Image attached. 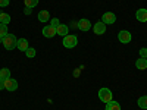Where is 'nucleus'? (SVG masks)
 I'll list each match as a JSON object with an SVG mask.
<instances>
[{"mask_svg":"<svg viewBox=\"0 0 147 110\" xmlns=\"http://www.w3.org/2000/svg\"><path fill=\"white\" fill-rule=\"evenodd\" d=\"M16 43H18V38L13 35V34H7L3 37V47L6 48V50H13V48L16 47Z\"/></svg>","mask_w":147,"mask_h":110,"instance_id":"1","label":"nucleus"},{"mask_svg":"<svg viewBox=\"0 0 147 110\" xmlns=\"http://www.w3.org/2000/svg\"><path fill=\"white\" fill-rule=\"evenodd\" d=\"M62 44L66 47V48H74L77 44H78V38H77V35H74V34H68L66 37H63V41Z\"/></svg>","mask_w":147,"mask_h":110,"instance_id":"2","label":"nucleus"},{"mask_svg":"<svg viewBox=\"0 0 147 110\" xmlns=\"http://www.w3.org/2000/svg\"><path fill=\"white\" fill-rule=\"evenodd\" d=\"M99 99L103 101V103H109L110 100H113V94L109 88H100L99 90Z\"/></svg>","mask_w":147,"mask_h":110,"instance_id":"3","label":"nucleus"},{"mask_svg":"<svg viewBox=\"0 0 147 110\" xmlns=\"http://www.w3.org/2000/svg\"><path fill=\"white\" fill-rule=\"evenodd\" d=\"M102 22L106 23V25H112V23L116 22V15L113 13V12H106V13H103V16H102Z\"/></svg>","mask_w":147,"mask_h":110,"instance_id":"4","label":"nucleus"},{"mask_svg":"<svg viewBox=\"0 0 147 110\" xmlns=\"http://www.w3.org/2000/svg\"><path fill=\"white\" fill-rule=\"evenodd\" d=\"M118 40L121 41V43H124V44H128L131 40H132V35H131V32L129 31H119L118 32Z\"/></svg>","mask_w":147,"mask_h":110,"instance_id":"5","label":"nucleus"},{"mask_svg":"<svg viewBox=\"0 0 147 110\" xmlns=\"http://www.w3.org/2000/svg\"><path fill=\"white\" fill-rule=\"evenodd\" d=\"M91 22L88 21V19H85V18H82V19H80L78 21V30H81L82 32H87L88 30H91Z\"/></svg>","mask_w":147,"mask_h":110,"instance_id":"6","label":"nucleus"},{"mask_svg":"<svg viewBox=\"0 0 147 110\" xmlns=\"http://www.w3.org/2000/svg\"><path fill=\"white\" fill-rule=\"evenodd\" d=\"M5 90H7V91H16V90H18V82H16V79H12V78L5 79Z\"/></svg>","mask_w":147,"mask_h":110,"instance_id":"7","label":"nucleus"},{"mask_svg":"<svg viewBox=\"0 0 147 110\" xmlns=\"http://www.w3.org/2000/svg\"><path fill=\"white\" fill-rule=\"evenodd\" d=\"M93 31H94V34H97V35H102V34H105V32H106V23H103L102 21H99L97 23H94Z\"/></svg>","mask_w":147,"mask_h":110,"instance_id":"8","label":"nucleus"},{"mask_svg":"<svg viewBox=\"0 0 147 110\" xmlns=\"http://www.w3.org/2000/svg\"><path fill=\"white\" fill-rule=\"evenodd\" d=\"M43 35L46 37V38H53L55 35H57L56 34V28H53V27H44L43 28Z\"/></svg>","mask_w":147,"mask_h":110,"instance_id":"9","label":"nucleus"},{"mask_svg":"<svg viewBox=\"0 0 147 110\" xmlns=\"http://www.w3.org/2000/svg\"><path fill=\"white\" fill-rule=\"evenodd\" d=\"M28 40L27 38H18V43H16V48L21 52H27L28 50Z\"/></svg>","mask_w":147,"mask_h":110,"instance_id":"10","label":"nucleus"},{"mask_svg":"<svg viewBox=\"0 0 147 110\" xmlns=\"http://www.w3.org/2000/svg\"><path fill=\"white\" fill-rule=\"evenodd\" d=\"M136 18L140 22H147V9H138L136 13Z\"/></svg>","mask_w":147,"mask_h":110,"instance_id":"11","label":"nucleus"},{"mask_svg":"<svg viewBox=\"0 0 147 110\" xmlns=\"http://www.w3.org/2000/svg\"><path fill=\"white\" fill-rule=\"evenodd\" d=\"M69 32V27L68 25H63V23H60V25L56 28V34L60 35V37H66Z\"/></svg>","mask_w":147,"mask_h":110,"instance_id":"12","label":"nucleus"},{"mask_svg":"<svg viewBox=\"0 0 147 110\" xmlns=\"http://www.w3.org/2000/svg\"><path fill=\"white\" fill-rule=\"evenodd\" d=\"M105 110H121V104L115 100H110L109 103H106V109Z\"/></svg>","mask_w":147,"mask_h":110,"instance_id":"13","label":"nucleus"},{"mask_svg":"<svg viewBox=\"0 0 147 110\" xmlns=\"http://www.w3.org/2000/svg\"><path fill=\"white\" fill-rule=\"evenodd\" d=\"M38 21H40V22L50 21V13H49L47 10H40V12H38Z\"/></svg>","mask_w":147,"mask_h":110,"instance_id":"14","label":"nucleus"},{"mask_svg":"<svg viewBox=\"0 0 147 110\" xmlns=\"http://www.w3.org/2000/svg\"><path fill=\"white\" fill-rule=\"evenodd\" d=\"M136 68H137V69H140V70L147 69V60H146V59H143V57L137 59V62H136Z\"/></svg>","mask_w":147,"mask_h":110,"instance_id":"15","label":"nucleus"},{"mask_svg":"<svg viewBox=\"0 0 147 110\" xmlns=\"http://www.w3.org/2000/svg\"><path fill=\"white\" fill-rule=\"evenodd\" d=\"M137 104H138V107H140V109H143V110H147V95H143V97H140V99H138V101H137Z\"/></svg>","mask_w":147,"mask_h":110,"instance_id":"16","label":"nucleus"},{"mask_svg":"<svg viewBox=\"0 0 147 110\" xmlns=\"http://www.w3.org/2000/svg\"><path fill=\"white\" fill-rule=\"evenodd\" d=\"M7 78H10V69H7V68H2L0 69V79H7Z\"/></svg>","mask_w":147,"mask_h":110,"instance_id":"17","label":"nucleus"},{"mask_svg":"<svg viewBox=\"0 0 147 110\" xmlns=\"http://www.w3.org/2000/svg\"><path fill=\"white\" fill-rule=\"evenodd\" d=\"M9 22H10V15L9 13H0V23L7 25Z\"/></svg>","mask_w":147,"mask_h":110,"instance_id":"18","label":"nucleus"},{"mask_svg":"<svg viewBox=\"0 0 147 110\" xmlns=\"http://www.w3.org/2000/svg\"><path fill=\"white\" fill-rule=\"evenodd\" d=\"M24 3H25V7H35L38 5V0H24Z\"/></svg>","mask_w":147,"mask_h":110,"instance_id":"19","label":"nucleus"},{"mask_svg":"<svg viewBox=\"0 0 147 110\" xmlns=\"http://www.w3.org/2000/svg\"><path fill=\"white\" fill-rule=\"evenodd\" d=\"M9 31H7V25H5V23H0V37H5L7 35Z\"/></svg>","mask_w":147,"mask_h":110,"instance_id":"20","label":"nucleus"},{"mask_svg":"<svg viewBox=\"0 0 147 110\" xmlns=\"http://www.w3.org/2000/svg\"><path fill=\"white\" fill-rule=\"evenodd\" d=\"M25 54H27V57L32 59V57L35 56V48H32V47H28V50L25 52Z\"/></svg>","mask_w":147,"mask_h":110,"instance_id":"21","label":"nucleus"},{"mask_svg":"<svg viewBox=\"0 0 147 110\" xmlns=\"http://www.w3.org/2000/svg\"><path fill=\"white\" fill-rule=\"evenodd\" d=\"M60 25V22H59V19L57 18H53L52 21H50V27H53V28H57Z\"/></svg>","mask_w":147,"mask_h":110,"instance_id":"22","label":"nucleus"},{"mask_svg":"<svg viewBox=\"0 0 147 110\" xmlns=\"http://www.w3.org/2000/svg\"><path fill=\"white\" fill-rule=\"evenodd\" d=\"M9 3H10V0H0V7H6L9 6Z\"/></svg>","mask_w":147,"mask_h":110,"instance_id":"23","label":"nucleus"},{"mask_svg":"<svg viewBox=\"0 0 147 110\" xmlns=\"http://www.w3.org/2000/svg\"><path fill=\"white\" fill-rule=\"evenodd\" d=\"M140 56L143 59H147V48H141V50H140Z\"/></svg>","mask_w":147,"mask_h":110,"instance_id":"24","label":"nucleus"},{"mask_svg":"<svg viewBox=\"0 0 147 110\" xmlns=\"http://www.w3.org/2000/svg\"><path fill=\"white\" fill-rule=\"evenodd\" d=\"M69 27H71V28H78V21H71Z\"/></svg>","mask_w":147,"mask_h":110,"instance_id":"25","label":"nucleus"},{"mask_svg":"<svg viewBox=\"0 0 147 110\" xmlns=\"http://www.w3.org/2000/svg\"><path fill=\"white\" fill-rule=\"evenodd\" d=\"M31 12H32L31 7H25V9H24V13H25V15H31Z\"/></svg>","mask_w":147,"mask_h":110,"instance_id":"26","label":"nucleus"},{"mask_svg":"<svg viewBox=\"0 0 147 110\" xmlns=\"http://www.w3.org/2000/svg\"><path fill=\"white\" fill-rule=\"evenodd\" d=\"M3 88H5V81L0 79V90H3Z\"/></svg>","mask_w":147,"mask_h":110,"instance_id":"27","label":"nucleus"},{"mask_svg":"<svg viewBox=\"0 0 147 110\" xmlns=\"http://www.w3.org/2000/svg\"><path fill=\"white\" fill-rule=\"evenodd\" d=\"M0 43H3V37H0Z\"/></svg>","mask_w":147,"mask_h":110,"instance_id":"28","label":"nucleus"},{"mask_svg":"<svg viewBox=\"0 0 147 110\" xmlns=\"http://www.w3.org/2000/svg\"><path fill=\"white\" fill-rule=\"evenodd\" d=\"M146 60H147V59H146Z\"/></svg>","mask_w":147,"mask_h":110,"instance_id":"29","label":"nucleus"}]
</instances>
